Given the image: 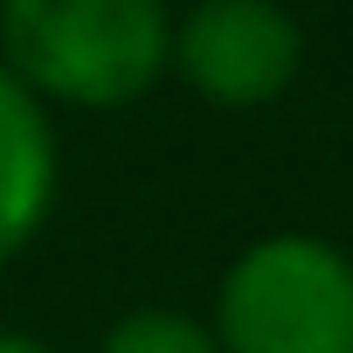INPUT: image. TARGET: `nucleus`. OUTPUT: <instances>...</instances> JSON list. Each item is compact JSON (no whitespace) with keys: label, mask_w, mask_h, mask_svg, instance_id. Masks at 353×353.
Segmentation results:
<instances>
[{"label":"nucleus","mask_w":353,"mask_h":353,"mask_svg":"<svg viewBox=\"0 0 353 353\" xmlns=\"http://www.w3.org/2000/svg\"><path fill=\"white\" fill-rule=\"evenodd\" d=\"M166 0H0V63L42 104L125 111L166 83Z\"/></svg>","instance_id":"nucleus-1"},{"label":"nucleus","mask_w":353,"mask_h":353,"mask_svg":"<svg viewBox=\"0 0 353 353\" xmlns=\"http://www.w3.org/2000/svg\"><path fill=\"white\" fill-rule=\"evenodd\" d=\"M305 70V28L284 0H194L173 14L166 77L215 111H263Z\"/></svg>","instance_id":"nucleus-3"},{"label":"nucleus","mask_w":353,"mask_h":353,"mask_svg":"<svg viewBox=\"0 0 353 353\" xmlns=\"http://www.w3.org/2000/svg\"><path fill=\"white\" fill-rule=\"evenodd\" d=\"M0 353H56L42 332H14V325H0Z\"/></svg>","instance_id":"nucleus-6"},{"label":"nucleus","mask_w":353,"mask_h":353,"mask_svg":"<svg viewBox=\"0 0 353 353\" xmlns=\"http://www.w3.org/2000/svg\"><path fill=\"white\" fill-rule=\"evenodd\" d=\"M56 188H63V145L49 104L0 63V263H14L42 236Z\"/></svg>","instance_id":"nucleus-4"},{"label":"nucleus","mask_w":353,"mask_h":353,"mask_svg":"<svg viewBox=\"0 0 353 353\" xmlns=\"http://www.w3.org/2000/svg\"><path fill=\"white\" fill-rule=\"evenodd\" d=\"M97 353H222L208 319L181 312V305H132L97 332Z\"/></svg>","instance_id":"nucleus-5"},{"label":"nucleus","mask_w":353,"mask_h":353,"mask_svg":"<svg viewBox=\"0 0 353 353\" xmlns=\"http://www.w3.org/2000/svg\"><path fill=\"white\" fill-rule=\"evenodd\" d=\"M208 332L222 353H353V256L319 229L243 243L215 284Z\"/></svg>","instance_id":"nucleus-2"}]
</instances>
